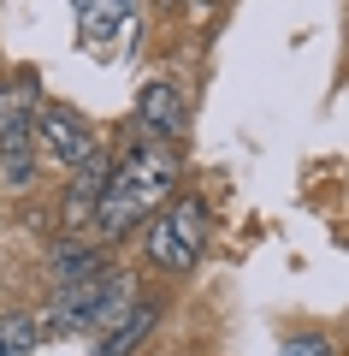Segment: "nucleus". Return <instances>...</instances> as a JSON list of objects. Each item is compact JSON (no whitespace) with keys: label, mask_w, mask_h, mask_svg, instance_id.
I'll use <instances>...</instances> for the list:
<instances>
[{"label":"nucleus","mask_w":349,"mask_h":356,"mask_svg":"<svg viewBox=\"0 0 349 356\" xmlns=\"http://www.w3.org/2000/svg\"><path fill=\"white\" fill-rule=\"evenodd\" d=\"M101 250H89L83 238H65V243H53V255H48V273H53V285H77V280H89V273H101Z\"/></svg>","instance_id":"obj_8"},{"label":"nucleus","mask_w":349,"mask_h":356,"mask_svg":"<svg viewBox=\"0 0 349 356\" xmlns=\"http://www.w3.org/2000/svg\"><path fill=\"white\" fill-rule=\"evenodd\" d=\"M36 137H42V149H48L60 166H83L89 154H95V131H89V119L77 113V107H60V102H48L36 113Z\"/></svg>","instance_id":"obj_5"},{"label":"nucleus","mask_w":349,"mask_h":356,"mask_svg":"<svg viewBox=\"0 0 349 356\" xmlns=\"http://www.w3.org/2000/svg\"><path fill=\"white\" fill-rule=\"evenodd\" d=\"M137 125L148 131V137H166V143L184 137L189 107H184V95H178V83H166V77L142 83V95H137Z\"/></svg>","instance_id":"obj_6"},{"label":"nucleus","mask_w":349,"mask_h":356,"mask_svg":"<svg viewBox=\"0 0 349 356\" xmlns=\"http://www.w3.org/2000/svg\"><path fill=\"white\" fill-rule=\"evenodd\" d=\"M154 321H160V309H148V303H130V315L119 321V327H112L107 339H101V356H130V350H137V344L154 332Z\"/></svg>","instance_id":"obj_9"},{"label":"nucleus","mask_w":349,"mask_h":356,"mask_svg":"<svg viewBox=\"0 0 349 356\" xmlns=\"http://www.w3.org/2000/svg\"><path fill=\"white\" fill-rule=\"evenodd\" d=\"M207 250V208L196 196H178L148 220V261L160 273H189Z\"/></svg>","instance_id":"obj_4"},{"label":"nucleus","mask_w":349,"mask_h":356,"mask_svg":"<svg viewBox=\"0 0 349 356\" xmlns=\"http://www.w3.org/2000/svg\"><path fill=\"white\" fill-rule=\"evenodd\" d=\"M42 327L36 315H0V356H36Z\"/></svg>","instance_id":"obj_11"},{"label":"nucleus","mask_w":349,"mask_h":356,"mask_svg":"<svg viewBox=\"0 0 349 356\" xmlns=\"http://www.w3.org/2000/svg\"><path fill=\"white\" fill-rule=\"evenodd\" d=\"M130 303H137L130 273L101 267V273H89L77 285H60V297H53V327L60 332H112L130 315Z\"/></svg>","instance_id":"obj_2"},{"label":"nucleus","mask_w":349,"mask_h":356,"mask_svg":"<svg viewBox=\"0 0 349 356\" xmlns=\"http://www.w3.org/2000/svg\"><path fill=\"white\" fill-rule=\"evenodd\" d=\"M284 356H332V344H325L320 332H302V339L284 344Z\"/></svg>","instance_id":"obj_12"},{"label":"nucleus","mask_w":349,"mask_h":356,"mask_svg":"<svg viewBox=\"0 0 349 356\" xmlns=\"http://www.w3.org/2000/svg\"><path fill=\"white\" fill-rule=\"evenodd\" d=\"M71 191H65V208H60V220H65V232H71V238H83V226L89 220H95V202H101V191H107V172H112V161L107 154H89L83 166H71Z\"/></svg>","instance_id":"obj_7"},{"label":"nucleus","mask_w":349,"mask_h":356,"mask_svg":"<svg viewBox=\"0 0 349 356\" xmlns=\"http://www.w3.org/2000/svg\"><path fill=\"white\" fill-rule=\"evenodd\" d=\"M71 6H77V24H83V36H112V30L137 13V0H71Z\"/></svg>","instance_id":"obj_10"},{"label":"nucleus","mask_w":349,"mask_h":356,"mask_svg":"<svg viewBox=\"0 0 349 356\" xmlns=\"http://www.w3.org/2000/svg\"><path fill=\"white\" fill-rule=\"evenodd\" d=\"M172 191H178V143L142 131V137L130 143L125 161H112L107 191H101L89 226H101V238H125V232L142 226L154 208H166V196H172Z\"/></svg>","instance_id":"obj_1"},{"label":"nucleus","mask_w":349,"mask_h":356,"mask_svg":"<svg viewBox=\"0 0 349 356\" xmlns=\"http://www.w3.org/2000/svg\"><path fill=\"white\" fill-rule=\"evenodd\" d=\"M36 113H42V83L36 77H6L0 83V161H6L12 191L36 184Z\"/></svg>","instance_id":"obj_3"}]
</instances>
